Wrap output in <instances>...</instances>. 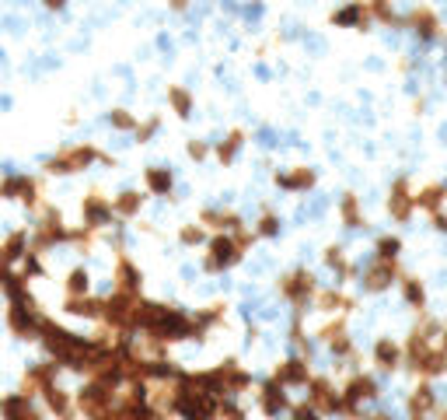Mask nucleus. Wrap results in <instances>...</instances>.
Returning <instances> with one entry per match:
<instances>
[{
	"mask_svg": "<svg viewBox=\"0 0 447 420\" xmlns=\"http://www.w3.org/2000/svg\"><path fill=\"white\" fill-rule=\"evenodd\" d=\"M70 242V228L63 225V214L56 210L52 203H42L39 207V221H35V231L28 235V249L32 252H46L52 245H67Z\"/></svg>",
	"mask_w": 447,
	"mask_h": 420,
	"instance_id": "f257e3e1",
	"label": "nucleus"
},
{
	"mask_svg": "<svg viewBox=\"0 0 447 420\" xmlns=\"http://www.w3.org/2000/svg\"><path fill=\"white\" fill-rule=\"evenodd\" d=\"M101 154L105 151H98L95 144H74V147H63L60 154H52L42 169H46V175H77V172L91 169L95 162H101Z\"/></svg>",
	"mask_w": 447,
	"mask_h": 420,
	"instance_id": "f03ea898",
	"label": "nucleus"
},
{
	"mask_svg": "<svg viewBox=\"0 0 447 420\" xmlns=\"http://www.w3.org/2000/svg\"><path fill=\"white\" fill-rule=\"evenodd\" d=\"M116 399H119V389L101 385V382H84L74 392V406H77V413L84 420H101L105 413L116 410Z\"/></svg>",
	"mask_w": 447,
	"mask_h": 420,
	"instance_id": "7ed1b4c3",
	"label": "nucleus"
},
{
	"mask_svg": "<svg viewBox=\"0 0 447 420\" xmlns=\"http://www.w3.org/2000/svg\"><path fill=\"white\" fill-rule=\"evenodd\" d=\"M42 305L35 298H25V301H8V330L18 336V340H39V323H42Z\"/></svg>",
	"mask_w": 447,
	"mask_h": 420,
	"instance_id": "20e7f679",
	"label": "nucleus"
},
{
	"mask_svg": "<svg viewBox=\"0 0 447 420\" xmlns=\"http://www.w3.org/2000/svg\"><path fill=\"white\" fill-rule=\"evenodd\" d=\"M0 200H21L25 210L42 207V182L28 172H11L0 179Z\"/></svg>",
	"mask_w": 447,
	"mask_h": 420,
	"instance_id": "39448f33",
	"label": "nucleus"
},
{
	"mask_svg": "<svg viewBox=\"0 0 447 420\" xmlns=\"http://www.w3.org/2000/svg\"><path fill=\"white\" fill-rule=\"evenodd\" d=\"M279 294H284L297 312H304L308 308V301H315V294H318V284H315V274L311 270H290V274H284L279 277Z\"/></svg>",
	"mask_w": 447,
	"mask_h": 420,
	"instance_id": "423d86ee",
	"label": "nucleus"
},
{
	"mask_svg": "<svg viewBox=\"0 0 447 420\" xmlns=\"http://www.w3.org/2000/svg\"><path fill=\"white\" fill-rule=\"evenodd\" d=\"M60 372L63 368L56 364V361H39V364H28L25 368V375H21V385H18V392L21 396H28V399H35V396H42L49 385H60Z\"/></svg>",
	"mask_w": 447,
	"mask_h": 420,
	"instance_id": "0eeeda50",
	"label": "nucleus"
},
{
	"mask_svg": "<svg viewBox=\"0 0 447 420\" xmlns=\"http://www.w3.org/2000/svg\"><path fill=\"white\" fill-rule=\"evenodd\" d=\"M245 256L238 252V245L231 242V235H213L206 242V256H203V270L206 274H223V270H231L238 267Z\"/></svg>",
	"mask_w": 447,
	"mask_h": 420,
	"instance_id": "6e6552de",
	"label": "nucleus"
},
{
	"mask_svg": "<svg viewBox=\"0 0 447 420\" xmlns=\"http://www.w3.org/2000/svg\"><path fill=\"white\" fill-rule=\"evenodd\" d=\"M112 200H105L98 189H91L84 200H81V228L88 231H105L112 225Z\"/></svg>",
	"mask_w": 447,
	"mask_h": 420,
	"instance_id": "1a4fd4ad",
	"label": "nucleus"
},
{
	"mask_svg": "<svg viewBox=\"0 0 447 420\" xmlns=\"http://www.w3.org/2000/svg\"><path fill=\"white\" fill-rule=\"evenodd\" d=\"M318 417H332V413H339V392H335V385L328 379H311L308 382V399H304Z\"/></svg>",
	"mask_w": 447,
	"mask_h": 420,
	"instance_id": "9d476101",
	"label": "nucleus"
},
{
	"mask_svg": "<svg viewBox=\"0 0 447 420\" xmlns=\"http://www.w3.org/2000/svg\"><path fill=\"white\" fill-rule=\"evenodd\" d=\"M112 280H116V291H119V294H126V298H140L143 274H140V267H137V262H133L126 252L116 256V274H112Z\"/></svg>",
	"mask_w": 447,
	"mask_h": 420,
	"instance_id": "9b49d317",
	"label": "nucleus"
},
{
	"mask_svg": "<svg viewBox=\"0 0 447 420\" xmlns=\"http://www.w3.org/2000/svg\"><path fill=\"white\" fill-rule=\"evenodd\" d=\"M402 274H399V262H388V259H374L370 267L364 270V291H370V294H381V291H388L391 284H395Z\"/></svg>",
	"mask_w": 447,
	"mask_h": 420,
	"instance_id": "f8f14e48",
	"label": "nucleus"
},
{
	"mask_svg": "<svg viewBox=\"0 0 447 420\" xmlns=\"http://www.w3.org/2000/svg\"><path fill=\"white\" fill-rule=\"evenodd\" d=\"M272 382L284 385V389H294V385H308L311 382V368H308V357H287L272 368Z\"/></svg>",
	"mask_w": 447,
	"mask_h": 420,
	"instance_id": "ddd939ff",
	"label": "nucleus"
},
{
	"mask_svg": "<svg viewBox=\"0 0 447 420\" xmlns=\"http://www.w3.org/2000/svg\"><path fill=\"white\" fill-rule=\"evenodd\" d=\"M217 375H220L223 396H238V392H248V389H252V375L245 372V368H241L235 357L220 361V364H217Z\"/></svg>",
	"mask_w": 447,
	"mask_h": 420,
	"instance_id": "4468645a",
	"label": "nucleus"
},
{
	"mask_svg": "<svg viewBox=\"0 0 447 420\" xmlns=\"http://www.w3.org/2000/svg\"><path fill=\"white\" fill-rule=\"evenodd\" d=\"M413 210H416V203H413V189H409V179L402 175V179L391 182V193H388V214L395 218L399 225H406V221L413 218Z\"/></svg>",
	"mask_w": 447,
	"mask_h": 420,
	"instance_id": "2eb2a0df",
	"label": "nucleus"
},
{
	"mask_svg": "<svg viewBox=\"0 0 447 420\" xmlns=\"http://www.w3.org/2000/svg\"><path fill=\"white\" fill-rule=\"evenodd\" d=\"M0 420H42V410L21 392H4L0 396Z\"/></svg>",
	"mask_w": 447,
	"mask_h": 420,
	"instance_id": "dca6fc26",
	"label": "nucleus"
},
{
	"mask_svg": "<svg viewBox=\"0 0 447 420\" xmlns=\"http://www.w3.org/2000/svg\"><path fill=\"white\" fill-rule=\"evenodd\" d=\"M259 410L266 417H279L284 410H290V399H287V389L284 385H276L272 379L259 385Z\"/></svg>",
	"mask_w": 447,
	"mask_h": 420,
	"instance_id": "f3484780",
	"label": "nucleus"
},
{
	"mask_svg": "<svg viewBox=\"0 0 447 420\" xmlns=\"http://www.w3.org/2000/svg\"><path fill=\"white\" fill-rule=\"evenodd\" d=\"M315 182H318V172L308 169V165H297V169H287V172H276V186L287 189V193H308Z\"/></svg>",
	"mask_w": 447,
	"mask_h": 420,
	"instance_id": "a211bd4d",
	"label": "nucleus"
},
{
	"mask_svg": "<svg viewBox=\"0 0 447 420\" xmlns=\"http://www.w3.org/2000/svg\"><path fill=\"white\" fill-rule=\"evenodd\" d=\"M245 221L235 214V210H213V207H206L203 214H199V228H213L217 235H231V231H238Z\"/></svg>",
	"mask_w": 447,
	"mask_h": 420,
	"instance_id": "6ab92c4d",
	"label": "nucleus"
},
{
	"mask_svg": "<svg viewBox=\"0 0 447 420\" xmlns=\"http://www.w3.org/2000/svg\"><path fill=\"white\" fill-rule=\"evenodd\" d=\"M409 368H413V372H416L419 379H437V375H444V372H447V354L433 343V347H430V350H423V354L409 364Z\"/></svg>",
	"mask_w": 447,
	"mask_h": 420,
	"instance_id": "aec40b11",
	"label": "nucleus"
},
{
	"mask_svg": "<svg viewBox=\"0 0 447 420\" xmlns=\"http://www.w3.org/2000/svg\"><path fill=\"white\" fill-rule=\"evenodd\" d=\"M419 39H437L440 35V18H437V11L433 8H413L409 11V18H402Z\"/></svg>",
	"mask_w": 447,
	"mask_h": 420,
	"instance_id": "412c9836",
	"label": "nucleus"
},
{
	"mask_svg": "<svg viewBox=\"0 0 447 420\" xmlns=\"http://www.w3.org/2000/svg\"><path fill=\"white\" fill-rule=\"evenodd\" d=\"M28 252V231L25 228H14L4 242H0V267H14V262H21V256Z\"/></svg>",
	"mask_w": 447,
	"mask_h": 420,
	"instance_id": "4be33fe9",
	"label": "nucleus"
},
{
	"mask_svg": "<svg viewBox=\"0 0 447 420\" xmlns=\"http://www.w3.org/2000/svg\"><path fill=\"white\" fill-rule=\"evenodd\" d=\"M315 308L318 312H339V315H346V312H353L357 308V301L350 298V294H343L339 287H325V291H318L315 294Z\"/></svg>",
	"mask_w": 447,
	"mask_h": 420,
	"instance_id": "5701e85b",
	"label": "nucleus"
},
{
	"mask_svg": "<svg viewBox=\"0 0 447 420\" xmlns=\"http://www.w3.org/2000/svg\"><path fill=\"white\" fill-rule=\"evenodd\" d=\"M328 21L339 25V28H360V32H364V28L370 25V11H367V4H350V8L332 11Z\"/></svg>",
	"mask_w": 447,
	"mask_h": 420,
	"instance_id": "b1692460",
	"label": "nucleus"
},
{
	"mask_svg": "<svg viewBox=\"0 0 447 420\" xmlns=\"http://www.w3.org/2000/svg\"><path fill=\"white\" fill-rule=\"evenodd\" d=\"M444 200H447V186H444V182H430V186H423V189L413 196V203H416L419 210H426L430 218H433V214H440Z\"/></svg>",
	"mask_w": 447,
	"mask_h": 420,
	"instance_id": "393cba45",
	"label": "nucleus"
},
{
	"mask_svg": "<svg viewBox=\"0 0 447 420\" xmlns=\"http://www.w3.org/2000/svg\"><path fill=\"white\" fill-rule=\"evenodd\" d=\"M374 364L381 368V372H395V368L402 364V347H399L395 340L381 336V340L374 343Z\"/></svg>",
	"mask_w": 447,
	"mask_h": 420,
	"instance_id": "a878e982",
	"label": "nucleus"
},
{
	"mask_svg": "<svg viewBox=\"0 0 447 420\" xmlns=\"http://www.w3.org/2000/svg\"><path fill=\"white\" fill-rule=\"evenodd\" d=\"M140 207H143V193H137V189H123L116 200H112V214L123 218V221H133V218L140 214Z\"/></svg>",
	"mask_w": 447,
	"mask_h": 420,
	"instance_id": "bb28decb",
	"label": "nucleus"
},
{
	"mask_svg": "<svg viewBox=\"0 0 447 420\" xmlns=\"http://www.w3.org/2000/svg\"><path fill=\"white\" fill-rule=\"evenodd\" d=\"M433 406H437L433 389H430L426 382H419V385L413 389V396H409V417H413V420H423L426 413H433Z\"/></svg>",
	"mask_w": 447,
	"mask_h": 420,
	"instance_id": "cd10ccee",
	"label": "nucleus"
},
{
	"mask_svg": "<svg viewBox=\"0 0 447 420\" xmlns=\"http://www.w3.org/2000/svg\"><path fill=\"white\" fill-rule=\"evenodd\" d=\"M42 403H46V410H49L52 417H60V420L74 410V396H70V392H63L60 385H49V389L42 392Z\"/></svg>",
	"mask_w": 447,
	"mask_h": 420,
	"instance_id": "c85d7f7f",
	"label": "nucleus"
},
{
	"mask_svg": "<svg viewBox=\"0 0 447 420\" xmlns=\"http://www.w3.org/2000/svg\"><path fill=\"white\" fill-rule=\"evenodd\" d=\"M168 105H172V113H175L179 120H189V116H192V109H196V98H192V91H189V88L172 84V88H168Z\"/></svg>",
	"mask_w": 447,
	"mask_h": 420,
	"instance_id": "c756f323",
	"label": "nucleus"
},
{
	"mask_svg": "<svg viewBox=\"0 0 447 420\" xmlns=\"http://www.w3.org/2000/svg\"><path fill=\"white\" fill-rule=\"evenodd\" d=\"M143 186L154 196H168V193H172V186H175V175L168 172V169H143Z\"/></svg>",
	"mask_w": 447,
	"mask_h": 420,
	"instance_id": "7c9ffc66",
	"label": "nucleus"
},
{
	"mask_svg": "<svg viewBox=\"0 0 447 420\" xmlns=\"http://www.w3.org/2000/svg\"><path fill=\"white\" fill-rule=\"evenodd\" d=\"M241 144H245V130H231L228 137H223V140L213 147L217 162H220V165H231L235 158H238V151H241Z\"/></svg>",
	"mask_w": 447,
	"mask_h": 420,
	"instance_id": "2f4dec72",
	"label": "nucleus"
},
{
	"mask_svg": "<svg viewBox=\"0 0 447 420\" xmlns=\"http://www.w3.org/2000/svg\"><path fill=\"white\" fill-rule=\"evenodd\" d=\"M339 218H343L346 228H364V225H367V221H364V210H360V196H357V193H343V200H339Z\"/></svg>",
	"mask_w": 447,
	"mask_h": 420,
	"instance_id": "473e14b6",
	"label": "nucleus"
},
{
	"mask_svg": "<svg viewBox=\"0 0 447 420\" xmlns=\"http://www.w3.org/2000/svg\"><path fill=\"white\" fill-rule=\"evenodd\" d=\"M70 315H77V319H101V298H67L63 305Z\"/></svg>",
	"mask_w": 447,
	"mask_h": 420,
	"instance_id": "72a5a7b5",
	"label": "nucleus"
},
{
	"mask_svg": "<svg viewBox=\"0 0 447 420\" xmlns=\"http://www.w3.org/2000/svg\"><path fill=\"white\" fill-rule=\"evenodd\" d=\"M63 291H67V298H88L91 294V274L84 267H74L63 280Z\"/></svg>",
	"mask_w": 447,
	"mask_h": 420,
	"instance_id": "f704fd0d",
	"label": "nucleus"
},
{
	"mask_svg": "<svg viewBox=\"0 0 447 420\" xmlns=\"http://www.w3.org/2000/svg\"><path fill=\"white\" fill-rule=\"evenodd\" d=\"M0 291L8 294V301H25V298H32V291H28V280H25L18 270H11V274L4 277V284H0Z\"/></svg>",
	"mask_w": 447,
	"mask_h": 420,
	"instance_id": "c9c22d12",
	"label": "nucleus"
},
{
	"mask_svg": "<svg viewBox=\"0 0 447 420\" xmlns=\"http://www.w3.org/2000/svg\"><path fill=\"white\" fill-rule=\"evenodd\" d=\"M325 267L335 270V277H339V280H350V277H353V267L346 262V256H343L339 245H328V249H325Z\"/></svg>",
	"mask_w": 447,
	"mask_h": 420,
	"instance_id": "e433bc0d",
	"label": "nucleus"
},
{
	"mask_svg": "<svg viewBox=\"0 0 447 420\" xmlns=\"http://www.w3.org/2000/svg\"><path fill=\"white\" fill-rule=\"evenodd\" d=\"M399 284H402V298H406L416 312H423V308H426V291H423V284H419L416 277H399Z\"/></svg>",
	"mask_w": 447,
	"mask_h": 420,
	"instance_id": "4c0bfd02",
	"label": "nucleus"
},
{
	"mask_svg": "<svg viewBox=\"0 0 447 420\" xmlns=\"http://www.w3.org/2000/svg\"><path fill=\"white\" fill-rule=\"evenodd\" d=\"M377 259H388V262H399V252H402V238L399 235H381L377 245H374Z\"/></svg>",
	"mask_w": 447,
	"mask_h": 420,
	"instance_id": "58836bf2",
	"label": "nucleus"
},
{
	"mask_svg": "<svg viewBox=\"0 0 447 420\" xmlns=\"http://www.w3.org/2000/svg\"><path fill=\"white\" fill-rule=\"evenodd\" d=\"M18 274H21L25 280H32V277H46V262H42V256L28 249V252L21 256V270H18Z\"/></svg>",
	"mask_w": 447,
	"mask_h": 420,
	"instance_id": "ea45409f",
	"label": "nucleus"
},
{
	"mask_svg": "<svg viewBox=\"0 0 447 420\" xmlns=\"http://www.w3.org/2000/svg\"><path fill=\"white\" fill-rule=\"evenodd\" d=\"M252 231H255V238H276L279 235V218L272 214V210H262V218H259V225Z\"/></svg>",
	"mask_w": 447,
	"mask_h": 420,
	"instance_id": "a19ab883",
	"label": "nucleus"
},
{
	"mask_svg": "<svg viewBox=\"0 0 447 420\" xmlns=\"http://www.w3.org/2000/svg\"><path fill=\"white\" fill-rule=\"evenodd\" d=\"M108 123H112V130H137V116L133 113H126V109H112L108 113Z\"/></svg>",
	"mask_w": 447,
	"mask_h": 420,
	"instance_id": "79ce46f5",
	"label": "nucleus"
},
{
	"mask_svg": "<svg viewBox=\"0 0 447 420\" xmlns=\"http://www.w3.org/2000/svg\"><path fill=\"white\" fill-rule=\"evenodd\" d=\"M343 333H346V315H335L332 323H325V326L318 330V340H325V343H328V340L343 336Z\"/></svg>",
	"mask_w": 447,
	"mask_h": 420,
	"instance_id": "37998d69",
	"label": "nucleus"
},
{
	"mask_svg": "<svg viewBox=\"0 0 447 420\" xmlns=\"http://www.w3.org/2000/svg\"><path fill=\"white\" fill-rule=\"evenodd\" d=\"M95 238H98V231H88V228H70V242H67V245H77L81 252H88V249L95 245Z\"/></svg>",
	"mask_w": 447,
	"mask_h": 420,
	"instance_id": "c03bdc74",
	"label": "nucleus"
},
{
	"mask_svg": "<svg viewBox=\"0 0 447 420\" xmlns=\"http://www.w3.org/2000/svg\"><path fill=\"white\" fill-rule=\"evenodd\" d=\"M179 242L189 245V249H192V245H203V242H206V228H199V225H186V228L179 231Z\"/></svg>",
	"mask_w": 447,
	"mask_h": 420,
	"instance_id": "a18cd8bd",
	"label": "nucleus"
},
{
	"mask_svg": "<svg viewBox=\"0 0 447 420\" xmlns=\"http://www.w3.org/2000/svg\"><path fill=\"white\" fill-rule=\"evenodd\" d=\"M367 11H370V18H377L384 25H406L402 18H395V11H391L388 4H367Z\"/></svg>",
	"mask_w": 447,
	"mask_h": 420,
	"instance_id": "49530a36",
	"label": "nucleus"
},
{
	"mask_svg": "<svg viewBox=\"0 0 447 420\" xmlns=\"http://www.w3.org/2000/svg\"><path fill=\"white\" fill-rule=\"evenodd\" d=\"M157 126H161V120L157 116H150L147 123H137V130H133V137H137V144H147L154 133H157Z\"/></svg>",
	"mask_w": 447,
	"mask_h": 420,
	"instance_id": "de8ad7c7",
	"label": "nucleus"
},
{
	"mask_svg": "<svg viewBox=\"0 0 447 420\" xmlns=\"http://www.w3.org/2000/svg\"><path fill=\"white\" fill-rule=\"evenodd\" d=\"M231 242H235V245H238V252H241V256H245V252H248V249H252V242H255V231H252V228H245V225H241V228H238V231H231Z\"/></svg>",
	"mask_w": 447,
	"mask_h": 420,
	"instance_id": "09e8293b",
	"label": "nucleus"
},
{
	"mask_svg": "<svg viewBox=\"0 0 447 420\" xmlns=\"http://www.w3.org/2000/svg\"><path fill=\"white\" fill-rule=\"evenodd\" d=\"M328 350H332L335 357H350V354H353V340H350V333H343V336L328 340Z\"/></svg>",
	"mask_w": 447,
	"mask_h": 420,
	"instance_id": "8fccbe9b",
	"label": "nucleus"
},
{
	"mask_svg": "<svg viewBox=\"0 0 447 420\" xmlns=\"http://www.w3.org/2000/svg\"><path fill=\"white\" fill-rule=\"evenodd\" d=\"M217 417H220V420H245V410H241L238 403H231V399H220Z\"/></svg>",
	"mask_w": 447,
	"mask_h": 420,
	"instance_id": "3c124183",
	"label": "nucleus"
},
{
	"mask_svg": "<svg viewBox=\"0 0 447 420\" xmlns=\"http://www.w3.org/2000/svg\"><path fill=\"white\" fill-rule=\"evenodd\" d=\"M186 154L192 158V162H206V158H210V144H203V140H189V144H186Z\"/></svg>",
	"mask_w": 447,
	"mask_h": 420,
	"instance_id": "603ef678",
	"label": "nucleus"
},
{
	"mask_svg": "<svg viewBox=\"0 0 447 420\" xmlns=\"http://www.w3.org/2000/svg\"><path fill=\"white\" fill-rule=\"evenodd\" d=\"M290 420H321V417H318L308 403H294V406H290Z\"/></svg>",
	"mask_w": 447,
	"mask_h": 420,
	"instance_id": "864d4df0",
	"label": "nucleus"
},
{
	"mask_svg": "<svg viewBox=\"0 0 447 420\" xmlns=\"http://www.w3.org/2000/svg\"><path fill=\"white\" fill-rule=\"evenodd\" d=\"M433 228H437V231H447V218H444V214H433Z\"/></svg>",
	"mask_w": 447,
	"mask_h": 420,
	"instance_id": "5fc2aeb1",
	"label": "nucleus"
},
{
	"mask_svg": "<svg viewBox=\"0 0 447 420\" xmlns=\"http://www.w3.org/2000/svg\"><path fill=\"white\" fill-rule=\"evenodd\" d=\"M437 347L447 354V326H440V340H437Z\"/></svg>",
	"mask_w": 447,
	"mask_h": 420,
	"instance_id": "6e6d98bb",
	"label": "nucleus"
},
{
	"mask_svg": "<svg viewBox=\"0 0 447 420\" xmlns=\"http://www.w3.org/2000/svg\"><path fill=\"white\" fill-rule=\"evenodd\" d=\"M8 274H11L8 267H0V284H4V277H8Z\"/></svg>",
	"mask_w": 447,
	"mask_h": 420,
	"instance_id": "4d7b16f0",
	"label": "nucleus"
}]
</instances>
